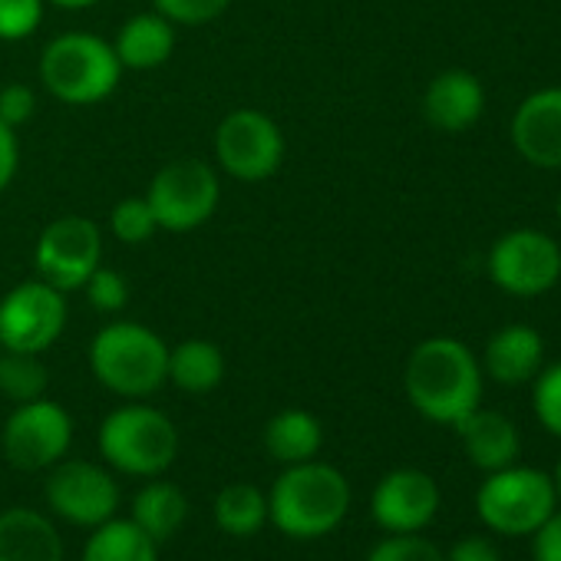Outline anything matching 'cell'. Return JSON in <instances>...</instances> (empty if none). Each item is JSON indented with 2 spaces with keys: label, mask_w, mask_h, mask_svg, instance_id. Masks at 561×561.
Returning <instances> with one entry per match:
<instances>
[{
  "label": "cell",
  "mask_w": 561,
  "mask_h": 561,
  "mask_svg": "<svg viewBox=\"0 0 561 561\" xmlns=\"http://www.w3.org/2000/svg\"><path fill=\"white\" fill-rule=\"evenodd\" d=\"M403 387L420 416L456 426L482 403V364L456 337H426L407 360Z\"/></svg>",
  "instance_id": "cell-1"
},
{
  "label": "cell",
  "mask_w": 561,
  "mask_h": 561,
  "mask_svg": "<svg viewBox=\"0 0 561 561\" xmlns=\"http://www.w3.org/2000/svg\"><path fill=\"white\" fill-rule=\"evenodd\" d=\"M351 508V482L328 462H295L280 472L267 495V518L291 538L334 531Z\"/></svg>",
  "instance_id": "cell-2"
},
{
  "label": "cell",
  "mask_w": 561,
  "mask_h": 561,
  "mask_svg": "<svg viewBox=\"0 0 561 561\" xmlns=\"http://www.w3.org/2000/svg\"><path fill=\"white\" fill-rule=\"evenodd\" d=\"M90 367L106 390L126 400H142L169 380V344L146 324L113 321L96 331Z\"/></svg>",
  "instance_id": "cell-3"
},
{
  "label": "cell",
  "mask_w": 561,
  "mask_h": 561,
  "mask_svg": "<svg viewBox=\"0 0 561 561\" xmlns=\"http://www.w3.org/2000/svg\"><path fill=\"white\" fill-rule=\"evenodd\" d=\"M123 64L110 41L96 34H60L41 54V83L67 106H93L113 96Z\"/></svg>",
  "instance_id": "cell-4"
},
{
  "label": "cell",
  "mask_w": 561,
  "mask_h": 561,
  "mask_svg": "<svg viewBox=\"0 0 561 561\" xmlns=\"http://www.w3.org/2000/svg\"><path fill=\"white\" fill-rule=\"evenodd\" d=\"M100 453L103 459L126 472V476H142L156 479L162 476L175 453H179V433L172 420L146 403H126L113 410L100 423Z\"/></svg>",
  "instance_id": "cell-5"
},
{
  "label": "cell",
  "mask_w": 561,
  "mask_h": 561,
  "mask_svg": "<svg viewBox=\"0 0 561 561\" xmlns=\"http://www.w3.org/2000/svg\"><path fill=\"white\" fill-rule=\"evenodd\" d=\"M558 502L554 479L531 466H505L485 476L476 492L479 518L499 535H531Z\"/></svg>",
  "instance_id": "cell-6"
},
{
  "label": "cell",
  "mask_w": 561,
  "mask_h": 561,
  "mask_svg": "<svg viewBox=\"0 0 561 561\" xmlns=\"http://www.w3.org/2000/svg\"><path fill=\"white\" fill-rule=\"evenodd\" d=\"M159 228L165 231H195L202 228L218 202H221V182L215 165L205 159H175L162 165L146 192Z\"/></svg>",
  "instance_id": "cell-7"
},
{
  "label": "cell",
  "mask_w": 561,
  "mask_h": 561,
  "mask_svg": "<svg viewBox=\"0 0 561 561\" xmlns=\"http://www.w3.org/2000/svg\"><path fill=\"white\" fill-rule=\"evenodd\" d=\"M489 277L512 298H538L561 277V244L538 228H512L489 251Z\"/></svg>",
  "instance_id": "cell-8"
},
{
  "label": "cell",
  "mask_w": 561,
  "mask_h": 561,
  "mask_svg": "<svg viewBox=\"0 0 561 561\" xmlns=\"http://www.w3.org/2000/svg\"><path fill=\"white\" fill-rule=\"evenodd\" d=\"M215 159L238 182H264L285 162V133L261 110H231L215 129Z\"/></svg>",
  "instance_id": "cell-9"
},
{
  "label": "cell",
  "mask_w": 561,
  "mask_h": 561,
  "mask_svg": "<svg viewBox=\"0 0 561 561\" xmlns=\"http://www.w3.org/2000/svg\"><path fill=\"white\" fill-rule=\"evenodd\" d=\"M67 328V295L44 277L24 280L0 301V351L44 354Z\"/></svg>",
  "instance_id": "cell-10"
},
{
  "label": "cell",
  "mask_w": 561,
  "mask_h": 561,
  "mask_svg": "<svg viewBox=\"0 0 561 561\" xmlns=\"http://www.w3.org/2000/svg\"><path fill=\"white\" fill-rule=\"evenodd\" d=\"M73 439V420L70 413L41 397L31 403H18V410L8 416L4 433H0V449L8 462L24 472H37L47 466H57Z\"/></svg>",
  "instance_id": "cell-11"
},
{
  "label": "cell",
  "mask_w": 561,
  "mask_h": 561,
  "mask_svg": "<svg viewBox=\"0 0 561 561\" xmlns=\"http://www.w3.org/2000/svg\"><path fill=\"white\" fill-rule=\"evenodd\" d=\"M34 264L41 277L57 291H80L87 277L103 264V234L96 221L83 215H64L50 221L37 238Z\"/></svg>",
  "instance_id": "cell-12"
},
{
  "label": "cell",
  "mask_w": 561,
  "mask_h": 561,
  "mask_svg": "<svg viewBox=\"0 0 561 561\" xmlns=\"http://www.w3.org/2000/svg\"><path fill=\"white\" fill-rule=\"evenodd\" d=\"M47 502L70 525L96 528L116 515L119 485L103 466L70 459V462L54 466V472L47 479Z\"/></svg>",
  "instance_id": "cell-13"
},
{
  "label": "cell",
  "mask_w": 561,
  "mask_h": 561,
  "mask_svg": "<svg viewBox=\"0 0 561 561\" xmlns=\"http://www.w3.org/2000/svg\"><path fill=\"white\" fill-rule=\"evenodd\" d=\"M370 512L390 535L420 531L439 512V485L420 469H393L377 482Z\"/></svg>",
  "instance_id": "cell-14"
},
{
  "label": "cell",
  "mask_w": 561,
  "mask_h": 561,
  "mask_svg": "<svg viewBox=\"0 0 561 561\" xmlns=\"http://www.w3.org/2000/svg\"><path fill=\"white\" fill-rule=\"evenodd\" d=\"M515 152L535 169H561V87L525 96L508 126Z\"/></svg>",
  "instance_id": "cell-15"
},
{
  "label": "cell",
  "mask_w": 561,
  "mask_h": 561,
  "mask_svg": "<svg viewBox=\"0 0 561 561\" xmlns=\"http://www.w3.org/2000/svg\"><path fill=\"white\" fill-rule=\"evenodd\" d=\"M485 113V87L469 70H443L423 93V116L439 133H466Z\"/></svg>",
  "instance_id": "cell-16"
},
{
  "label": "cell",
  "mask_w": 561,
  "mask_h": 561,
  "mask_svg": "<svg viewBox=\"0 0 561 561\" xmlns=\"http://www.w3.org/2000/svg\"><path fill=\"white\" fill-rule=\"evenodd\" d=\"M545 364V341L528 324H508L495 331L482 354V374L502 387H518L535 380Z\"/></svg>",
  "instance_id": "cell-17"
},
{
  "label": "cell",
  "mask_w": 561,
  "mask_h": 561,
  "mask_svg": "<svg viewBox=\"0 0 561 561\" xmlns=\"http://www.w3.org/2000/svg\"><path fill=\"white\" fill-rule=\"evenodd\" d=\"M462 439V449L466 456L472 459V466H479L482 472H495V469H505L518 459V430L515 423L499 413V410H482L476 407L469 416H462L456 426H453Z\"/></svg>",
  "instance_id": "cell-18"
},
{
  "label": "cell",
  "mask_w": 561,
  "mask_h": 561,
  "mask_svg": "<svg viewBox=\"0 0 561 561\" xmlns=\"http://www.w3.org/2000/svg\"><path fill=\"white\" fill-rule=\"evenodd\" d=\"M0 561H64L57 525L34 508L0 512Z\"/></svg>",
  "instance_id": "cell-19"
},
{
  "label": "cell",
  "mask_w": 561,
  "mask_h": 561,
  "mask_svg": "<svg viewBox=\"0 0 561 561\" xmlns=\"http://www.w3.org/2000/svg\"><path fill=\"white\" fill-rule=\"evenodd\" d=\"M113 50H116L123 70H156V67L169 64V57L175 50V27L156 11L136 14L119 27Z\"/></svg>",
  "instance_id": "cell-20"
},
{
  "label": "cell",
  "mask_w": 561,
  "mask_h": 561,
  "mask_svg": "<svg viewBox=\"0 0 561 561\" xmlns=\"http://www.w3.org/2000/svg\"><path fill=\"white\" fill-rule=\"evenodd\" d=\"M324 443L321 420L308 410H280L264 426V449L285 466L308 462Z\"/></svg>",
  "instance_id": "cell-21"
},
{
  "label": "cell",
  "mask_w": 561,
  "mask_h": 561,
  "mask_svg": "<svg viewBox=\"0 0 561 561\" xmlns=\"http://www.w3.org/2000/svg\"><path fill=\"white\" fill-rule=\"evenodd\" d=\"M188 515V499L175 482L165 479H152L146 489L136 492L133 499V522L156 541L162 545L165 538H172Z\"/></svg>",
  "instance_id": "cell-22"
},
{
  "label": "cell",
  "mask_w": 561,
  "mask_h": 561,
  "mask_svg": "<svg viewBox=\"0 0 561 561\" xmlns=\"http://www.w3.org/2000/svg\"><path fill=\"white\" fill-rule=\"evenodd\" d=\"M225 377V357L211 341L192 337L169 347V380L185 393H211Z\"/></svg>",
  "instance_id": "cell-23"
},
{
  "label": "cell",
  "mask_w": 561,
  "mask_h": 561,
  "mask_svg": "<svg viewBox=\"0 0 561 561\" xmlns=\"http://www.w3.org/2000/svg\"><path fill=\"white\" fill-rule=\"evenodd\" d=\"M83 561H159V545L133 518H110L93 528Z\"/></svg>",
  "instance_id": "cell-24"
},
{
  "label": "cell",
  "mask_w": 561,
  "mask_h": 561,
  "mask_svg": "<svg viewBox=\"0 0 561 561\" xmlns=\"http://www.w3.org/2000/svg\"><path fill=\"white\" fill-rule=\"evenodd\" d=\"M215 522L221 531L248 538L267 522V495L251 482H231L215 499Z\"/></svg>",
  "instance_id": "cell-25"
},
{
  "label": "cell",
  "mask_w": 561,
  "mask_h": 561,
  "mask_svg": "<svg viewBox=\"0 0 561 561\" xmlns=\"http://www.w3.org/2000/svg\"><path fill=\"white\" fill-rule=\"evenodd\" d=\"M0 393L14 403H31L47 393V367L41 354L0 351Z\"/></svg>",
  "instance_id": "cell-26"
},
{
  "label": "cell",
  "mask_w": 561,
  "mask_h": 561,
  "mask_svg": "<svg viewBox=\"0 0 561 561\" xmlns=\"http://www.w3.org/2000/svg\"><path fill=\"white\" fill-rule=\"evenodd\" d=\"M110 228L123 244H146L159 231V221L146 195H129L110 211Z\"/></svg>",
  "instance_id": "cell-27"
},
{
  "label": "cell",
  "mask_w": 561,
  "mask_h": 561,
  "mask_svg": "<svg viewBox=\"0 0 561 561\" xmlns=\"http://www.w3.org/2000/svg\"><path fill=\"white\" fill-rule=\"evenodd\" d=\"M531 410L538 416V423L561 436V360L551 367H541L535 374V387H531Z\"/></svg>",
  "instance_id": "cell-28"
},
{
  "label": "cell",
  "mask_w": 561,
  "mask_h": 561,
  "mask_svg": "<svg viewBox=\"0 0 561 561\" xmlns=\"http://www.w3.org/2000/svg\"><path fill=\"white\" fill-rule=\"evenodd\" d=\"M47 0H0V41L21 44L44 24Z\"/></svg>",
  "instance_id": "cell-29"
},
{
  "label": "cell",
  "mask_w": 561,
  "mask_h": 561,
  "mask_svg": "<svg viewBox=\"0 0 561 561\" xmlns=\"http://www.w3.org/2000/svg\"><path fill=\"white\" fill-rule=\"evenodd\" d=\"M87 291V301L93 311L100 314H119L129 301V285H126V277L113 267H96L90 277H87V285L80 288Z\"/></svg>",
  "instance_id": "cell-30"
},
{
  "label": "cell",
  "mask_w": 561,
  "mask_h": 561,
  "mask_svg": "<svg viewBox=\"0 0 561 561\" xmlns=\"http://www.w3.org/2000/svg\"><path fill=\"white\" fill-rule=\"evenodd\" d=\"M367 561H446L439 545L423 538L420 531H403L377 541L367 554Z\"/></svg>",
  "instance_id": "cell-31"
},
{
  "label": "cell",
  "mask_w": 561,
  "mask_h": 561,
  "mask_svg": "<svg viewBox=\"0 0 561 561\" xmlns=\"http://www.w3.org/2000/svg\"><path fill=\"white\" fill-rule=\"evenodd\" d=\"M231 0H152V11L162 14L172 27H202L218 21Z\"/></svg>",
  "instance_id": "cell-32"
},
{
  "label": "cell",
  "mask_w": 561,
  "mask_h": 561,
  "mask_svg": "<svg viewBox=\"0 0 561 561\" xmlns=\"http://www.w3.org/2000/svg\"><path fill=\"white\" fill-rule=\"evenodd\" d=\"M34 113H37V93L27 83L0 87V119H4L11 129H21L24 123H31Z\"/></svg>",
  "instance_id": "cell-33"
},
{
  "label": "cell",
  "mask_w": 561,
  "mask_h": 561,
  "mask_svg": "<svg viewBox=\"0 0 561 561\" xmlns=\"http://www.w3.org/2000/svg\"><path fill=\"white\" fill-rule=\"evenodd\" d=\"M531 558L535 561H561V512H551L531 531Z\"/></svg>",
  "instance_id": "cell-34"
},
{
  "label": "cell",
  "mask_w": 561,
  "mask_h": 561,
  "mask_svg": "<svg viewBox=\"0 0 561 561\" xmlns=\"http://www.w3.org/2000/svg\"><path fill=\"white\" fill-rule=\"evenodd\" d=\"M21 165V146H18V129H11L0 119V192H4Z\"/></svg>",
  "instance_id": "cell-35"
},
{
  "label": "cell",
  "mask_w": 561,
  "mask_h": 561,
  "mask_svg": "<svg viewBox=\"0 0 561 561\" xmlns=\"http://www.w3.org/2000/svg\"><path fill=\"white\" fill-rule=\"evenodd\" d=\"M446 561H499V551L489 538L482 535H466L459 538L449 551H446Z\"/></svg>",
  "instance_id": "cell-36"
},
{
  "label": "cell",
  "mask_w": 561,
  "mask_h": 561,
  "mask_svg": "<svg viewBox=\"0 0 561 561\" xmlns=\"http://www.w3.org/2000/svg\"><path fill=\"white\" fill-rule=\"evenodd\" d=\"M47 4H57L64 11H87V8L96 4V0H47Z\"/></svg>",
  "instance_id": "cell-37"
},
{
  "label": "cell",
  "mask_w": 561,
  "mask_h": 561,
  "mask_svg": "<svg viewBox=\"0 0 561 561\" xmlns=\"http://www.w3.org/2000/svg\"><path fill=\"white\" fill-rule=\"evenodd\" d=\"M551 479H554V489H558V499H561V459H558V469H554Z\"/></svg>",
  "instance_id": "cell-38"
},
{
  "label": "cell",
  "mask_w": 561,
  "mask_h": 561,
  "mask_svg": "<svg viewBox=\"0 0 561 561\" xmlns=\"http://www.w3.org/2000/svg\"><path fill=\"white\" fill-rule=\"evenodd\" d=\"M554 215H558V225H561V195H558V205H554Z\"/></svg>",
  "instance_id": "cell-39"
}]
</instances>
